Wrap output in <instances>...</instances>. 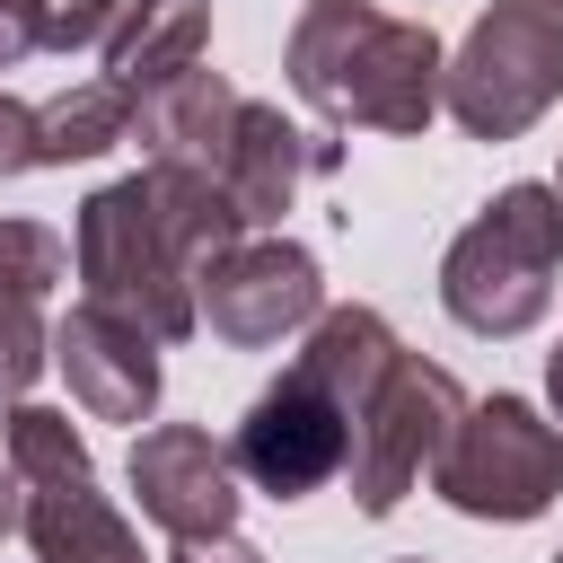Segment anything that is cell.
Instances as JSON below:
<instances>
[{
  "label": "cell",
  "mask_w": 563,
  "mask_h": 563,
  "mask_svg": "<svg viewBox=\"0 0 563 563\" xmlns=\"http://www.w3.org/2000/svg\"><path fill=\"white\" fill-rule=\"evenodd\" d=\"M9 528H26V484H18V466L0 457V537Z\"/></svg>",
  "instance_id": "22"
},
{
  "label": "cell",
  "mask_w": 563,
  "mask_h": 563,
  "mask_svg": "<svg viewBox=\"0 0 563 563\" xmlns=\"http://www.w3.org/2000/svg\"><path fill=\"white\" fill-rule=\"evenodd\" d=\"M405 563H422V554H405Z\"/></svg>",
  "instance_id": "26"
},
{
  "label": "cell",
  "mask_w": 563,
  "mask_h": 563,
  "mask_svg": "<svg viewBox=\"0 0 563 563\" xmlns=\"http://www.w3.org/2000/svg\"><path fill=\"white\" fill-rule=\"evenodd\" d=\"M554 9H563V0H554Z\"/></svg>",
  "instance_id": "28"
},
{
  "label": "cell",
  "mask_w": 563,
  "mask_h": 563,
  "mask_svg": "<svg viewBox=\"0 0 563 563\" xmlns=\"http://www.w3.org/2000/svg\"><path fill=\"white\" fill-rule=\"evenodd\" d=\"M431 484H440L449 510L519 528V519H537L563 493V431L528 396H484V405H466V422L440 449Z\"/></svg>",
  "instance_id": "7"
},
{
  "label": "cell",
  "mask_w": 563,
  "mask_h": 563,
  "mask_svg": "<svg viewBox=\"0 0 563 563\" xmlns=\"http://www.w3.org/2000/svg\"><path fill=\"white\" fill-rule=\"evenodd\" d=\"M114 141H132V97L114 79H79L53 106H35V167H79L106 158Z\"/></svg>",
  "instance_id": "15"
},
{
  "label": "cell",
  "mask_w": 563,
  "mask_h": 563,
  "mask_svg": "<svg viewBox=\"0 0 563 563\" xmlns=\"http://www.w3.org/2000/svg\"><path fill=\"white\" fill-rule=\"evenodd\" d=\"M334 158H343L334 141H317V132L282 123V106H255V97H246V106H238V132H229V158H220V185H229L246 238H264L308 176H334Z\"/></svg>",
  "instance_id": "12"
},
{
  "label": "cell",
  "mask_w": 563,
  "mask_h": 563,
  "mask_svg": "<svg viewBox=\"0 0 563 563\" xmlns=\"http://www.w3.org/2000/svg\"><path fill=\"white\" fill-rule=\"evenodd\" d=\"M202 53H211V0H141V9L114 26V44H106V79L141 106V97H158L167 79L202 70Z\"/></svg>",
  "instance_id": "14"
},
{
  "label": "cell",
  "mask_w": 563,
  "mask_h": 563,
  "mask_svg": "<svg viewBox=\"0 0 563 563\" xmlns=\"http://www.w3.org/2000/svg\"><path fill=\"white\" fill-rule=\"evenodd\" d=\"M238 106H246V97H238L220 70H185V79H167L158 97H141V106H132V132L150 141V158L220 176L229 132H238Z\"/></svg>",
  "instance_id": "13"
},
{
  "label": "cell",
  "mask_w": 563,
  "mask_h": 563,
  "mask_svg": "<svg viewBox=\"0 0 563 563\" xmlns=\"http://www.w3.org/2000/svg\"><path fill=\"white\" fill-rule=\"evenodd\" d=\"M554 194H563V176H554Z\"/></svg>",
  "instance_id": "25"
},
{
  "label": "cell",
  "mask_w": 563,
  "mask_h": 563,
  "mask_svg": "<svg viewBox=\"0 0 563 563\" xmlns=\"http://www.w3.org/2000/svg\"><path fill=\"white\" fill-rule=\"evenodd\" d=\"M396 361H405V343L387 334L378 308H325L308 325L299 361L246 405V422L229 440L238 484H255L273 501H308L317 484H334L352 466V431Z\"/></svg>",
  "instance_id": "2"
},
{
  "label": "cell",
  "mask_w": 563,
  "mask_h": 563,
  "mask_svg": "<svg viewBox=\"0 0 563 563\" xmlns=\"http://www.w3.org/2000/svg\"><path fill=\"white\" fill-rule=\"evenodd\" d=\"M9 466L26 484V545L44 563H150L132 519L97 493V466L53 405H9Z\"/></svg>",
  "instance_id": "6"
},
{
  "label": "cell",
  "mask_w": 563,
  "mask_h": 563,
  "mask_svg": "<svg viewBox=\"0 0 563 563\" xmlns=\"http://www.w3.org/2000/svg\"><path fill=\"white\" fill-rule=\"evenodd\" d=\"M545 396H554V413H563V352L545 361Z\"/></svg>",
  "instance_id": "23"
},
{
  "label": "cell",
  "mask_w": 563,
  "mask_h": 563,
  "mask_svg": "<svg viewBox=\"0 0 563 563\" xmlns=\"http://www.w3.org/2000/svg\"><path fill=\"white\" fill-rule=\"evenodd\" d=\"M53 361H62L70 396H79V413H97V422H150V405H158V343L141 325H123V317H106V308L79 299L53 325Z\"/></svg>",
  "instance_id": "11"
},
{
  "label": "cell",
  "mask_w": 563,
  "mask_h": 563,
  "mask_svg": "<svg viewBox=\"0 0 563 563\" xmlns=\"http://www.w3.org/2000/svg\"><path fill=\"white\" fill-rule=\"evenodd\" d=\"M317 317H325V282H317V255L290 238H246L202 273V325L238 352H264Z\"/></svg>",
  "instance_id": "9"
},
{
  "label": "cell",
  "mask_w": 563,
  "mask_h": 563,
  "mask_svg": "<svg viewBox=\"0 0 563 563\" xmlns=\"http://www.w3.org/2000/svg\"><path fill=\"white\" fill-rule=\"evenodd\" d=\"M44 361H53V325L35 317V299H0V405H26Z\"/></svg>",
  "instance_id": "17"
},
{
  "label": "cell",
  "mask_w": 563,
  "mask_h": 563,
  "mask_svg": "<svg viewBox=\"0 0 563 563\" xmlns=\"http://www.w3.org/2000/svg\"><path fill=\"white\" fill-rule=\"evenodd\" d=\"M308 9H343V0H308Z\"/></svg>",
  "instance_id": "24"
},
{
  "label": "cell",
  "mask_w": 563,
  "mask_h": 563,
  "mask_svg": "<svg viewBox=\"0 0 563 563\" xmlns=\"http://www.w3.org/2000/svg\"><path fill=\"white\" fill-rule=\"evenodd\" d=\"M132 9H141V0H44V44H53V53L114 44V26H123Z\"/></svg>",
  "instance_id": "18"
},
{
  "label": "cell",
  "mask_w": 563,
  "mask_h": 563,
  "mask_svg": "<svg viewBox=\"0 0 563 563\" xmlns=\"http://www.w3.org/2000/svg\"><path fill=\"white\" fill-rule=\"evenodd\" d=\"M132 493L167 537H229L238 519V466L202 422H158L132 440Z\"/></svg>",
  "instance_id": "10"
},
{
  "label": "cell",
  "mask_w": 563,
  "mask_h": 563,
  "mask_svg": "<svg viewBox=\"0 0 563 563\" xmlns=\"http://www.w3.org/2000/svg\"><path fill=\"white\" fill-rule=\"evenodd\" d=\"M70 273V246L44 220H0V299H44Z\"/></svg>",
  "instance_id": "16"
},
{
  "label": "cell",
  "mask_w": 563,
  "mask_h": 563,
  "mask_svg": "<svg viewBox=\"0 0 563 563\" xmlns=\"http://www.w3.org/2000/svg\"><path fill=\"white\" fill-rule=\"evenodd\" d=\"M44 44V0H0V70H18Z\"/></svg>",
  "instance_id": "20"
},
{
  "label": "cell",
  "mask_w": 563,
  "mask_h": 563,
  "mask_svg": "<svg viewBox=\"0 0 563 563\" xmlns=\"http://www.w3.org/2000/svg\"><path fill=\"white\" fill-rule=\"evenodd\" d=\"M167 563H264L246 537H176V554Z\"/></svg>",
  "instance_id": "21"
},
{
  "label": "cell",
  "mask_w": 563,
  "mask_h": 563,
  "mask_svg": "<svg viewBox=\"0 0 563 563\" xmlns=\"http://www.w3.org/2000/svg\"><path fill=\"white\" fill-rule=\"evenodd\" d=\"M554 563H563V554H554Z\"/></svg>",
  "instance_id": "27"
},
{
  "label": "cell",
  "mask_w": 563,
  "mask_h": 563,
  "mask_svg": "<svg viewBox=\"0 0 563 563\" xmlns=\"http://www.w3.org/2000/svg\"><path fill=\"white\" fill-rule=\"evenodd\" d=\"M554 97H563V9L554 0H493L440 79V106L475 141H519Z\"/></svg>",
  "instance_id": "5"
},
{
  "label": "cell",
  "mask_w": 563,
  "mask_h": 563,
  "mask_svg": "<svg viewBox=\"0 0 563 563\" xmlns=\"http://www.w3.org/2000/svg\"><path fill=\"white\" fill-rule=\"evenodd\" d=\"M246 246V220L220 176L150 158L141 176H114L79 202L70 255L88 282V308L141 325L150 343H185L202 325V273Z\"/></svg>",
  "instance_id": "1"
},
{
  "label": "cell",
  "mask_w": 563,
  "mask_h": 563,
  "mask_svg": "<svg viewBox=\"0 0 563 563\" xmlns=\"http://www.w3.org/2000/svg\"><path fill=\"white\" fill-rule=\"evenodd\" d=\"M457 422H466V387H457L440 361L405 352V361L387 369V387L369 396L361 431H352V501H361L369 519H387V510L422 484V466H440V449L457 440Z\"/></svg>",
  "instance_id": "8"
},
{
  "label": "cell",
  "mask_w": 563,
  "mask_h": 563,
  "mask_svg": "<svg viewBox=\"0 0 563 563\" xmlns=\"http://www.w3.org/2000/svg\"><path fill=\"white\" fill-rule=\"evenodd\" d=\"M563 273V194L554 185H501L440 264V308L466 334H528Z\"/></svg>",
  "instance_id": "4"
},
{
  "label": "cell",
  "mask_w": 563,
  "mask_h": 563,
  "mask_svg": "<svg viewBox=\"0 0 563 563\" xmlns=\"http://www.w3.org/2000/svg\"><path fill=\"white\" fill-rule=\"evenodd\" d=\"M26 167H35V106L0 88V176H26Z\"/></svg>",
  "instance_id": "19"
},
{
  "label": "cell",
  "mask_w": 563,
  "mask_h": 563,
  "mask_svg": "<svg viewBox=\"0 0 563 563\" xmlns=\"http://www.w3.org/2000/svg\"><path fill=\"white\" fill-rule=\"evenodd\" d=\"M282 70L290 88L343 123V132H422L440 114V79H449V53L431 26L413 18H387L369 0H343V9H308L282 44Z\"/></svg>",
  "instance_id": "3"
}]
</instances>
